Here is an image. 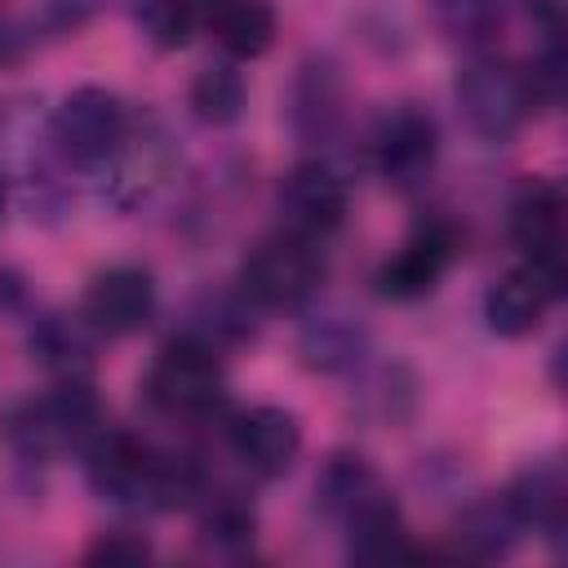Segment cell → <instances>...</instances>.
Masks as SVG:
<instances>
[{
    "mask_svg": "<svg viewBox=\"0 0 568 568\" xmlns=\"http://www.w3.org/2000/svg\"><path fill=\"white\" fill-rule=\"evenodd\" d=\"M84 479L102 501L146 506V510H182L209 488L204 470L182 457L146 444L133 430H98L84 448Z\"/></svg>",
    "mask_w": 568,
    "mask_h": 568,
    "instance_id": "cell-1",
    "label": "cell"
},
{
    "mask_svg": "<svg viewBox=\"0 0 568 568\" xmlns=\"http://www.w3.org/2000/svg\"><path fill=\"white\" fill-rule=\"evenodd\" d=\"M102 426V399L89 377H62L53 390L9 404L0 417V439L18 462L44 466L71 448H84Z\"/></svg>",
    "mask_w": 568,
    "mask_h": 568,
    "instance_id": "cell-2",
    "label": "cell"
},
{
    "mask_svg": "<svg viewBox=\"0 0 568 568\" xmlns=\"http://www.w3.org/2000/svg\"><path fill=\"white\" fill-rule=\"evenodd\" d=\"M453 98H457V111H462L466 129L484 142H510L532 120V111L541 106L528 67H519L510 58H497L488 49L475 53L457 71Z\"/></svg>",
    "mask_w": 568,
    "mask_h": 568,
    "instance_id": "cell-3",
    "label": "cell"
},
{
    "mask_svg": "<svg viewBox=\"0 0 568 568\" xmlns=\"http://www.w3.org/2000/svg\"><path fill=\"white\" fill-rule=\"evenodd\" d=\"M142 390L155 413H164L173 422H204L226 404L222 351H213L209 342H200L191 333H178L155 351V359L142 377Z\"/></svg>",
    "mask_w": 568,
    "mask_h": 568,
    "instance_id": "cell-4",
    "label": "cell"
},
{
    "mask_svg": "<svg viewBox=\"0 0 568 568\" xmlns=\"http://www.w3.org/2000/svg\"><path fill=\"white\" fill-rule=\"evenodd\" d=\"M324 284V253L315 240L297 231H271L262 235L240 266V293L253 306L271 311H302Z\"/></svg>",
    "mask_w": 568,
    "mask_h": 568,
    "instance_id": "cell-5",
    "label": "cell"
},
{
    "mask_svg": "<svg viewBox=\"0 0 568 568\" xmlns=\"http://www.w3.org/2000/svg\"><path fill=\"white\" fill-rule=\"evenodd\" d=\"M133 115L120 93L102 84L71 89L49 115V142L71 169H106L124 146Z\"/></svg>",
    "mask_w": 568,
    "mask_h": 568,
    "instance_id": "cell-6",
    "label": "cell"
},
{
    "mask_svg": "<svg viewBox=\"0 0 568 568\" xmlns=\"http://www.w3.org/2000/svg\"><path fill=\"white\" fill-rule=\"evenodd\" d=\"M373 169L390 191H417L439 164V124L417 102H395L368 133Z\"/></svg>",
    "mask_w": 568,
    "mask_h": 568,
    "instance_id": "cell-7",
    "label": "cell"
},
{
    "mask_svg": "<svg viewBox=\"0 0 568 568\" xmlns=\"http://www.w3.org/2000/svg\"><path fill=\"white\" fill-rule=\"evenodd\" d=\"M462 253V231L448 217H426L408 231V240L377 266L373 284L386 302H417L435 293V284L448 275V266Z\"/></svg>",
    "mask_w": 568,
    "mask_h": 568,
    "instance_id": "cell-8",
    "label": "cell"
},
{
    "mask_svg": "<svg viewBox=\"0 0 568 568\" xmlns=\"http://www.w3.org/2000/svg\"><path fill=\"white\" fill-rule=\"evenodd\" d=\"M275 204H280L284 231H297V235L324 244L328 235H337V231L346 226L351 186H346V178H342L333 164H324V160H302V164H293V169L280 178Z\"/></svg>",
    "mask_w": 568,
    "mask_h": 568,
    "instance_id": "cell-9",
    "label": "cell"
},
{
    "mask_svg": "<svg viewBox=\"0 0 568 568\" xmlns=\"http://www.w3.org/2000/svg\"><path fill=\"white\" fill-rule=\"evenodd\" d=\"M155 275L138 262H115L84 284L80 320L98 337H129L155 320Z\"/></svg>",
    "mask_w": 568,
    "mask_h": 568,
    "instance_id": "cell-10",
    "label": "cell"
},
{
    "mask_svg": "<svg viewBox=\"0 0 568 568\" xmlns=\"http://www.w3.org/2000/svg\"><path fill=\"white\" fill-rule=\"evenodd\" d=\"M564 293V271L541 262H519L506 275H497L484 293V320L497 337H528L541 328L550 306Z\"/></svg>",
    "mask_w": 568,
    "mask_h": 568,
    "instance_id": "cell-11",
    "label": "cell"
},
{
    "mask_svg": "<svg viewBox=\"0 0 568 568\" xmlns=\"http://www.w3.org/2000/svg\"><path fill=\"white\" fill-rule=\"evenodd\" d=\"M226 444L235 462L257 479H280L302 457V422L280 404H253L231 417Z\"/></svg>",
    "mask_w": 568,
    "mask_h": 568,
    "instance_id": "cell-12",
    "label": "cell"
},
{
    "mask_svg": "<svg viewBox=\"0 0 568 568\" xmlns=\"http://www.w3.org/2000/svg\"><path fill=\"white\" fill-rule=\"evenodd\" d=\"M564 191L550 178H524L510 195V240L528 262L564 271Z\"/></svg>",
    "mask_w": 568,
    "mask_h": 568,
    "instance_id": "cell-13",
    "label": "cell"
},
{
    "mask_svg": "<svg viewBox=\"0 0 568 568\" xmlns=\"http://www.w3.org/2000/svg\"><path fill=\"white\" fill-rule=\"evenodd\" d=\"M346 115V84H342V67L328 53H315L297 67L293 89H288V124L302 142L320 146L337 133Z\"/></svg>",
    "mask_w": 568,
    "mask_h": 568,
    "instance_id": "cell-14",
    "label": "cell"
},
{
    "mask_svg": "<svg viewBox=\"0 0 568 568\" xmlns=\"http://www.w3.org/2000/svg\"><path fill=\"white\" fill-rule=\"evenodd\" d=\"M115 178H111V200L120 209H138L146 204L151 195H160L173 178V142L164 129L155 124H133L124 146L115 151V160L106 164Z\"/></svg>",
    "mask_w": 568,
    "mask_h": 568,
    "instance_id": "cell-15",
    "label": "cell"
},
{
    "mask_svg": "<svg viewBox=\"0 0 568 568\" xmlns=\"http://www.w3.org/2000/svg\"><path fill=\"white\" fill-rule=\"evenodd\" d=\"M342 528H346V555L355 564H390V559L417 555L408 524H404V510L382 484L342 515Z\"/></svg>",
    "mask_w": 568,
    "mask_h": 568,
    "instance_id": "cell-16",
    "label": "cell"
},
{
    "mask_svg": "<svg viewBox=\"0 0 568 568\" xmlns=\"http://www.w3.org/2000/svg\"><path fill=\"white\" fill-rule=\"evenodd\" d=\"M501 497H506L510 515L519 519V528H532V532H541L550 541L564 537V524H568V484H564L559 462H532V466H524Z\"/></svg>",
    "mask_w": 568,
    "mask_h": 568,
    "instance_id": "cell-17",
    "label": "cell"
},
{
    "mask_svg": "<svg viewBox=\"0 0 568 568\" xmlns=\"http://www.w3.org/2000/svg\"><path fill=\"white\" fill-rule=\"evenodd\" d=\"M200 27L231 58H262L280 31L271 0H200Z\"/></svg>",
    "mask_w": 568,
    "mask_h": 568,
    "instance_id": "cell-18",
    "label": "cell"
},
{
    "mask_svg": "<svg viewBox=\"0 0 568 568\" xmlns=\"http://www.w3.org/2000/svg\"><path fill=\"white\" fill-rule=\"evenodd\" d=\"M93 346H98V333L80 320V315H58V311H44L36 315L31 333H27V351L31 359H40L49 373L58 377H89L93 368Z\"/></svg>",
    "mask_w": 568,
    "mask_h": 568,
    "instance_id": "cell-19",
    "label": "cell"
},
{
    "mask_svg": "<svg viewBox=\"0 0 568 568\" xmlns=\"http://www.w3.org/2000/svg\"><path fill=\"white\" fill-rule=\"evenodd\" d=\"M195 532L213 555H244L257 541V510L235 488H204L195 497Z\"/></svg>",
    "mask_w": 568,
    "mask_h": 568,
    "instance_id": "cell-20",
    "label": "cell"
},
{
    "mask_svg": "<svg viewBox=\"0 0 568 568\" xmlns=\"http://www.w3.org/2000/svg\"><path fill=\"white\" fill-rule=\"evenodd\" d=\"M368 351V328L351 315H315L297 333V355L311 373H351Z\"/></svg>",
    "mask_w": 568,
    "mask_h": 568,
    "instance_id": "cell-21",
    "label": "cell"
},
{
    "mask_svg": "<svg viewBox=\"0 0 568 568\" xmlns=\"http://www.w3.org/2000/svg\"><path fill=\"white\" fill-rule=\"evenodd\" d=\"M519 532H524V528H519V519L510 515L506 497H479V501H470V506L457 515L453 541H457V555H466V559H501V555L515 550Z\"/></svg>",
    "mask_w": 568,
    "mask_h": 568,
    "instance_id": "cell-22",
    "label": "cell"
},
{
    "mask_svg": "<svg viewBox=\"0 0 568 568\" xmlns=\"http://www.w3.org/2000/svg\"><path fill=\"white\" fill-rule=\"evenodd\" d=\"M186 106L200 124L209 129H231L244 106H248V84H244V71L235 62H209L195 71L191 89H186Z\"/></svg>",
    "mask_w": 568,
    "mask_h": 568,
    "instance_id": "cell-23",
    "label": "cell"
},
{
    "mask_svg": "<svg viewBox=\"0 0 568 568\" xmlns=\"http://www.w3.org/2000/svg\"><path fill=\"white\" fill-rule=\"evenodd\" d=\"M426 9H430L435 31L466 53H484L488 44H497L506 27L501 0H426Z\"/></svg>",
    "mask_w": 568,
    "mask_h": 568,
    "instance_id": "cell-24",
    "label": "cell"
},
{
    "mask_svg": "<svg viewBox=\"0 0 568 568\" xmlns=\"http://www.w3.org/2000/svg\"><path fill=\"white\" fill-rule=\"evenodd\" d=\"M191 337L209 342L213 351H226V346H244L257 324H253V302L244 293H200L191 302V315H186V328Z\"/></svg>",
    "mask_w": 568,
    "mask_h": 568,
    "instance_id": "cell-25",
    "label": "cell"
},
{
    "mask_svg": "<svg viewBox=\"0 0 568 568\" xmlns=\"http://www.w3.org/2000/svg\"><path fill=\"white\" fill-rule=\"evenodd\" d=\"M377 484H382V479H377V470L368 466V457H359V453H351V448H337V453H328V462H324L320 475H315V497H320L324 515L342 519V515H346L359 497H368Z\"/></svg>",
    "mask_w": 568,
    "mask_h": 568,
    "instance_id": "cell-26",
    "label": "cell"
},
{
    "mask_svg": "<svg viewBox=\"0 0 568 568\" xmlns=\"http://www.w3.org/2000/svg\"><path fill=\"white\" fill-rule=\"evenodd\" d=\"M138 31L151 49L178 53L200 31V0H138Z\"/></svg>",
    "mask_w": 568,
    "mask_h": 568,
    "instance_id": "cell-27",
    "label": "cell"
},
{
    "mask_svg": "<svg viewBox=\"0 0 568 568\" xmlns=\"http://www.w3.org/2000/svg\"><path fill=\"white\" fill-rule=\"evenodd\" d=\"M155 550H151V541L142 537V532H124V528H115V532H102V537H93L89 546H84V564H146Z\"/></svg>",
    "mask_w": 568,
    "mask_h": 568,
    "instance_id": "cell-28",
    "label": "cell"
},
{
    "mask_svg": "<svg viewBox=\"0 0 568 568\" xmlns=\"http://www.w3.org/2000/svg\"><path fill=\"white\" fill-rule=\"evenodd\" d=\"M22 275L18 271H9V266H0V315H9V311H18L22 306Z\"/></svg>",
    "mask_w": 568,
    "mask_h": 568,
    "instance_id": "cell-29",
    "label": "cell"
},
{
    "mask_svg": "<svg viewBox=\"0 0 568 568\" xmlns=\"http://www.w3.org/2000/svg\"><path fill=\"white\" fill-rule=\"evenodd\" d=\"M4 204H9V195H4V178H0V217H4Z\"/></svg>",
    "mask_w": 568,
    "mask_h": 568,
    "instance_id": "cell-30",
    "label": "cell"
}]
</instances>
